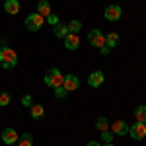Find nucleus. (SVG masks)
<instances>
[{"instance_id":"22","label":"nucleus","mask_w":146,"mask_h":146,"mask_svg":"<svg viewBox=\"0 0 146 146\" xmlns=\"http://www.w3.org/2000/svg\"><path fill=\"white\" fill-rule=\"evenodd\" d=\"M113 133L111 131H103V133H101V140H103V142H113Z\"/></svg>"},{"instance_id":"7","label":"nucleus","mask_w":146,"mask_h":146,"mask_svg":"<svg viewBox=\"0 0 146 146\" xmlns=\"http://www.w3.org/2000/svg\"><path fill=\"white\" fill-rule=\"evenodd\" d=\"M62 88L66 92H74L80 88V80L78 76H74V74H64V80H62Z\"/></svg>"},{"instance_id":"1","label":"nucleus","mask_w":146,"mask_h":146,"mask_svg":"<svg viewBox=\"0 0 146 146\" xmlns=\"http://www.w3.org/2000/svg\"><path fill=\"white\" fill-rule=\"evenodd\" d=\"M16 64H18V53L12 47H8L6 43H0V66L10 70Z\"/></svg>"},{"instance_id":"14","label":"nucleus","mask_w":146,"mask_h":146,"mask_svg":"<svg viewBox=\"0 0 146 146\" xmlns=\"http://www.w3.org/2000/svg\"><path fill=\"white\" fill-rule=\"evenodd\" d=\"M53 33H55V37H58V39H64L70 31H68V25L56 23V25H53Z\"/></svg>"},{"instance_id":"27","label":"nucleus","mask_w":146,"mask_h":146,"mask_svg":"<svg viewBox=\"0 0 146 146\" xmlns=\"http://www.w3.org/2000/svg\"><path fill=\"white\" fill-rule=\"evenodd\" d=\"M86 146H100V142H98V140H90Z\"/></svg>"},{"instance_id":"26","label":"nucleus","mask_w":146,"mask_h":146,"mask_svg":"<svg viewBox=\"0 0 146 146\" xmlns=\"http://www.w3.org/2000/svg\"><path fill=\"white\" fill-rule=\"evenodd\" d=\"M109 51H111V49H109L107 45H103V47L100 49V53H101V55H109Z\"/></svg>"},{"instance_id":"23","label":"nucleus","mask_w":146,"mask_h":146,"mask_svg":"<svg viewBox=\"0 0 146 146\" xmlns=\"http://www.w3.org/2000/svg\"><path fill=\"white\" fill-rule=\"evenodd\" d=\"M66 94H68V92L64 90L62 86H60V88H55V96L58 98V100H60V98H66Z\"/></svg>"},{"instance_id":"5","label":"nucleus","mask_w":146,"mask_h":146,"mask_svg":"<svg viewBox=\"0 0 146 146\" xmlns=\"http://www.w3.org/2000/svg\"><path fill=\"white\" fill-rule=\"evenodd\" d=\"M129 136H131L133 140H142L146 136V123H138V121H136L135 125H131V127H129Z\"/></svg>"},{"instance_id":"11","label":"nucleus","mask_w":146,"mask_h":146,"mask_svg":"<svg viewBox=\"0 0 146 146\" xmlns=\"http://www.w3.org/2000/svg\"><path fill=\"white\" fill-rule=\"evenodd\" d=\"M103 80H105L103 72H101V70H94L90 76H88V86H92V88H100L101 84H103Z\"/></svg>"},{"instance_id":"16","label":"nucleus","mask_w":146,"mask_h":146,"mask_svg":"<svg viewBox=\"0 0 146 146\" xmlns=\"http://www.w3.org/2000/svg\"><path fill=\"white\" fill-rule=\"evenodd\" d=\"M16 144L18 146H33V136L29 135V133H23V135H20Z\"/></svg>"},{"instance_id":"24","label":"nucleus","mask_w":146,"mask_h":146,"mask_svg":"<svg viewBox=\"0 0 146 146\" xmlns=\"http://www.w3.org/2000/svg\"><path fill=\"white\" fill-rule=\"evenodd\" d=\"M47 23H49V25H56V23H58V18H56L55 14H49V16H47Z\"/></svg>"},{"instance_id":"21","label":"nucleus","mask_w":146,"mask_h":146,"mask_svg":"<svg viewBox=\"0 0 146 146\" xmlns=\"http://www.w3.org/2000/svg\"><path fill=\"white\" fill-rule=\"evenodd\" d=\"M10 100H12L10 94H8V92H2V94H0V107H6V105L10 103Z\"/></svg>"},{"instance_id":"12","label":"nucleus","mask_w":146,"mask_h":146,"mask_svg":"<svg viewBox=\"0 0 146 146\" xmlns=\"http://www.w3.org/2000/svg\"><path fill=\"white\" fill-rule=\"evenodd\" d=\"M20 8H22L20 0H6L4 2V12L10 14V16H18L20 14Z\"/></svg>"},{"instance_id":"3","label":"nucleus","mask_w":146,"mask_h":146,"mask_svg":"<svg viewBox=\"0 0 146 146\" xmlns=\"http://www.w3.org/2000/svg\"><path fill=\"white\" fill-rule=\"evenodd\" d=\"M43 23H45V18L41 14H37V12H31L25 18V29L27 31H39L43 27Z\"/></svg>"},{"instance_id":"13","label":"nucleus","mask_w":146,"mask_h":146,"mask_svg":"<svg viewBox=\"0 0 146 146\" xmlns=\"http://www.w3.org/2000/svg\"><path fill=\"white\" fill-rule=\"evenodd\" d=\"M37 14H41L43 18H47L49 14H53V12H51V4H49L47 0H39V2H37Z\"/></svg>"},{"instance_id":"29","label":"nucleus","mask_w":146,"mask_h":146,"mask_svg":"<svg viewBox=\"0 0 146 146\" xmlns=\"http://www.w3.org/2000/svg\"><path fill=\"white\" fill-rule=\"evenodd\" d=\"M12 146H18V144H12Z\"/></svg>"},{"instance_id":"4","label":"nucleus","mask_w":146,"mask_h":146,"mask_svg":"<svg viewBox=\"0 0 146 146\" xmlns=\"http://www.w3.org/2000/svg\"><path fill=\"white\" fill-rule=\"evenodd\" d=\"M103 16H105L107 22H119L121 16H123V10H121L119 4H109V6L105 8V12H103Z\"/></svg>"},{"instance_id":"6","label":"nucleus","mask_w":146,"mask_h":146,"mask_svg":"<svg viewBox=\"0 0 146 146\" xmlns=\"http://www.w3.org/2000/svg\"><path fill=\"white\" fill-rule=\"evenodd\" d=\"M88 41H90L92 47H96V49H101V47L105 45V35L101 33L100 29H92L90 33H88Z\"/></svg>"},{"instance_id":"2","label":"nucleus","mask_w":146,"mask_h":146,"mask_svg":"<svg viewBox=\"0 0 146 146\" xmlns=\"http://www.w3.org/2000/svg\"><path fill=\"white\" fill-rule=\"evenodd\" d=\"M62 80H64V76H62V72L58 70V68H49L45 74V78H43V82H45L49 88H60L62 86Z\"/></svg>"},{"instance_id":"18","label":"nucleus","mask_w":146,"mask_h":146,"mask_svg":"<svg viewBox=\"0 0 146 146\" xmlns=\"http://www.w3.org/2000/svg\"><path fill=\"white\" fill-rule=\"evenodd\" d=\"M96 129H98L100 133H103V131H109V119H107V117H100V119L96 121Z\"/></svg>"},{"instance_id":"25","label":"nucleus","mask_w":146,"mask_h":146,"mask_svg":"<svg viewBox=\"0 0 146 146\" xmlns=\"http://www.w3.org/2000/svg\"><path fill=\"white\" fill-rule=\"evenodd\" d=\"M22 103L25 105V107H31V105H33V101H31V96H23V98H22Z\"/></svg>"},{"instance_id":"8","label":"nucleus","mask_w":146,"mask_h":146,"mask_svg":"<svg viewBox=\"0 0 146 146\" xmlns=\"http://www.w3.org/2000/svg\"><path fill=\"white\" fill-rule=\"evenodd\" d=\"M18 138H20V135H18V133H16V129H12V127H8V129H4V131H2V142H4V144H8V146L16 144V142H18Z\"/></svg>"},{"instance_id":"9","label":"nucleus","mask_w":146,"mask_h":146,"mask_svg":"<svg viewBox=\"0 0 146 146\" xmlns=\"http://www.w3.org/2000/svg\"><path fill=\"white\" fill-rule=\"evenodd\" d=\"M109 131L115 136H125V135H129V125L125 123V121H113Z\"/></svg>"},{"instance_id":"28","label":"nucleus","mask_w":146,"mask_h":146,"mask_svg":"<svg viewBox=\"0 0 146 146\" xmlns=\"http://www.w3.org/2000/svg\"><path fill=\"white\" fill-rule=\"evenodd\" d=\"M103 146H115V144H113V142H105Z\"/></svg>"},{"instance_id":"10","label":"nucleus","mask_w":146,"mask_h":146,"mask_svg":"<svg viewBox=\"0 0 146 146\" xmlns=\"http://www.w3.org/2000/svg\"><path fill=\"white\" fill-rule=\"evenodd\" d=\"M62 41H64V47H66L68 51H78V47H80V37H78V33H68Z\"/></svg>"},{"instance_id":"19","label":"nucleus","mask_w":146,"mask_h":146,"mask_svg":"<svg viewBox=\"0 0 146 146\" xmlns=\"http://www.w3.org/2000/svg\"><path fill=\"white\" fill-rule=\"evenodd\" d=\"M29 109H31V117H33V119H41V117L45 115V109H43V105H35V103H33Z\"/></svg>"},{"instance_id":"15","label":"nucleus","mask_w":146,"mask_h":146,"mask_svg":"<svg viewBox=\"0 0 146 146\" xmlns=\"http://www.w3.org/2000/svg\"><path fill=\"white\" fill-rule=\"evenodd\" d=\"M117 43H119V33L111 31V33H107V35H105V45L109 47V49L117 47Z\"/></svg>"},{"instance_id":"20","label":"nucleus","mask_w":146,"mask_h":146,"mask_svg":"<svg viewBox=\"0 0 146 146\" xmlns=\"http://www.w3.org/2000/svg\"><path fill=\"white\" fill-rule=\"evenodd\" d=\"M80 29H82V22L80 20H72V22L68 23V31L70 33H78Z\"/></svg>"},{"instance_id":"17","label":"nucleus","mask_w":146,"mask_h":146,"mask_svg":"<svg viewBox=\"0 0 146 146\" xmlns=\"http://www.w3.org/2000/svg\"><path fill=\"white\" fill-rule=\"evenodd\" d=\"M135 119L138 123H146V105H138L135 109Z\"/></svg>"}]
</instances>
